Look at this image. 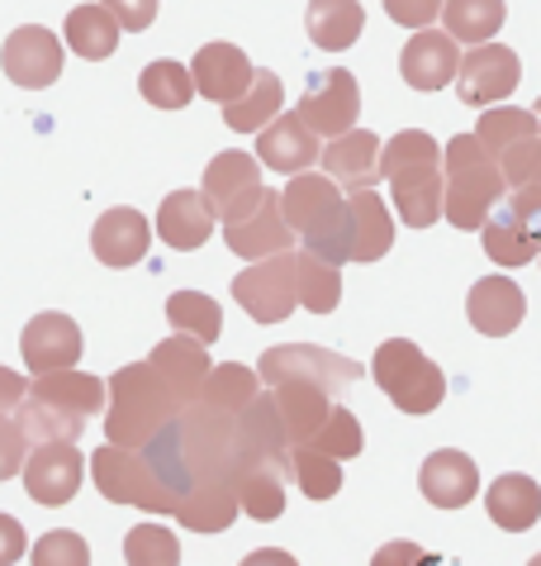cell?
<instances>
[{"instance_id":"ab89813d","label":"cell","mask_w":541,"mask_h":566,"mask_svg":"<svg viewBox=\"0 0 541 566\" xmlns=\"http://www.w3.org/2000/svg\"><path fill=\"white\" fill-rule=\"evenodd\" d=\"M285 476H290L309 500H332L342 491V467L332 458H323V452H314V448H290Z\"/></svg>"},{"instance_id":"52a82bcc","label":"cell","mask_w":541,"mask_h":566,"mask_svg":"<svg viewBox=\"0 0 541 566\" xmlns=\"http://www.w3.org/2000/svg\"><path fill=\"white\" fill-rule=\"evenodd\" d=\"M91 476H95V491H100L109 505H129V510H148V514H177V500L162 481H157V471L148 467L142 452H129V448H95L91 452Z\"/></svg>"},{"instance_id":"ac0fdd59","label":"cell","mask_w":541,"mask_h":566,"mask_svg":"<svg viewBox=\"0 0 541 566\" xmlns=\"http://www.w3.org/2000/svg\"><path fill=\"white\" fill-rule=\"evenodd\" d=\"M400 72L413 91H442L460 76V49L447 29H423V34H413L400 53Z\"/></svg>"},{"instance_id":"816d5d0a","label":"cell","mask_w":541,"mask_h":566,"mask_svg":"<svg viewBox=\"0 0 541 566\" xmlns=\"http://www.w3.org/2000/svg\"><path fill=\"white\" fill-rule=\"evenodd\" d=\"M532 115H537V124H541V101H537V109H532Z\"/></svg>"},{"instance_id":"f6af8a7d","label":"cell","mask_w":541,"mask_h":566,"mask_svg":"<svg viewBox=\"0 0 541 566\" xmlns=\"http://www.w3.org/2000/svg\"><path fill=\"white\" fill-rule=\"evenodd\" d=\"M442 6H447V0H385V14H390L394 24L418 29V34H423V29L442 14Z\"/></svg>"},{"instance_id":"f546056e","label":"cell","mask_w":541,"mask_h":566,"mask_svg":"<svg viewBox=\"0 0 541 566\" xmlns=\"http://www.w3.org/2000/svg\"><path fill=\"white\" fill-rule=\"evenodd\" d=\"M347 210H352V262H380L394 243V214L385 200L375 191H357L347 196Z\"/></svg>"},{"instance_id":"e575fe53","label":"cell","mask_w":541,"mask_h":566,"mask_svg":"<svg viewBox=\"0 0 541 566\" xmlns=\"http://www.w3.org/2000/svg\"><path fill=\"white\" fill-rule=\"evenodd\" d=\"M442 24L456 43H475L485 49L503 29V0H447L442 6Z\"/></svg>"},{"instance_id":"7dc6e473","label":"cell","mask_w":541,"mask_h":566,"mask_svg":"<svg viewBox=\"0 0 541 566\" xmlns=\"http://www.w3.org/2000/svg\"><path fill=\"white\" fill-rule=\"evenodd\" d=\"M100 6L115 14V24L129 29V34H142V29L157 20V0H100Z\"/></svg>"},{"instance_id":"60d3db41","label":"cell","mask_w":541,"mask_h":566,"mask_svg":"<svg viewBox=\"0 0 541 566\" xmlns=\"http://www.w3.org/2000/svg\"><path fill=\"white\" fill-rule=\"evenodd\" d=\"M124 562L129 566H177L181 562V543L171 538V528L162 524H138L124 538Z\"/></svg>"},{"instance_id":"f1b7e54d","label":"cell","mask_w":541,"mask_h":566,"mask_svg":"<svg viewBox=\"0 0 541 566\" xmlns=\"http://www.w3.org/2000/svg\"><path fill=\"white\" fill-rule=\"evenodd\" d=\"M257 400H262V376L252 367H243V361H224V367H214L210 381H204V390H200L204 410H214L224 419H243Z\"/></svg>"},{"instance_id":"9a60e30c","label":"cell","mask_w":541,"mask_h":566,"mask_svg":"<svg viewBox=\"0 0 541 566\" xmlns=\"http://www.w3.org/2000/svg\"><path fill=\"white\" fill-rule=\"evenodd\" d=\"M20 353L29 361L34 376H53V371H72L76 357H82V328L72 324V314H34L24 324V338H20Z\"/></svg>"},{"instance_id":"7bdbcfd3","label":"cell","mask_w":541,"mask_h":566,"mask_svg":"<svg viewBox=\"0 0 541 566\" xmlns=\"http://www.w3.org/2000/svg\"><path fill=\"white\" fill-rule=\"evenodd\" d=\"M34 566H91V547H86L82 533L53 528L34 543Z\"/></svg>"},{"instance_id":"4316f807","label":"cell","mask_w":541,"mask_h":566,"mask_svg":"<svg viewBox=\"0 0 541 566\" xmlns=\"http://www.w3.org/2000/svg\"><path fill=\"white\" fill-rule=\"evenodd\" d=\"M285 481L290 476H285L280 462H243L237 467V505H243V514H252L257 524H276L285 514Z\"/></svg>"},{"instance_id":"c3c4849f","label":"cell","mask_w":541,"mask_h":566,"mask_svg":"<svg viewBox=\"0 0 541 566\" xmlns=\"http://www.w3.org/2000/svg\"><path fill=\"white\" fill-rule=\"evenodd\" d=\"M29 553V538H24V528H20V518H10V514H0V566H14Z\"/></svg>"},{"instance_id":"8992f818","label":"cell","mask_w":541,"mask_h":566,"mask_svg":"<svg viewBox=\"0 0 541 566\" xmlns=\"http://www.w3.org/2000/svg\"><path fill=\"white\" fill-rule=\"evenodd\" d=\"M371 376H375V386L394 400V410H404V415H433L437 405L447 400V376H442L437 361L409 338L380 343L375 361H371Z\"/></svg>"},{"instance_id":"b9f144b4","label":"cell","mask_w":541,"mask_h":566,"mask_svg":"<svg viewBox=\"0 0 541 566\" xmlns=\"http://www.w3.org/2000/svg\"><path fill=\"white\" fill-rule=\"evenodd\" d=\"M314 452H323V458H332V462H347V458H357V452L365 448V438H361V423H357V415L347 410V405H332V415H328V423L318 429V438L309 443Z\"/></svg>"},{"instance_id":"ba28073f","label":"cell","mask_w":541,"mask_h":566,"mask_svg":"<svg viewBox=\"0 0 541 566\" xmlns=\"http://www.w3.org/2000/svg\"><path fill=\"white\" fill-rule=\"evenodd\" d=\"M262 386H318L328 390V396H338V390H347L352 381H361V361L352 357H338L328 348H314V343H280V348H266L262 353Z\"/></svg>"},{"instance_id":"f5cc1de1","label":"cell","mask_w":541,"mask_h":566,"mask_svg":"<svg viewBox=\"0 0 541 566\" xmlns=\"http://www.w3.org/2000/svg\"><path fill=\"white\" fill-rule=\"evenodd\" d=\"M528 566H541V553H537V557H532V562H528Z\"/></svg>"},{"instance_id":"836d02e7","label":"cell","mask_w":541,"mask_h":566,"mask_svg":"<svg viewBox=\"0 0 541 566\" xmlns=\"http://www.w3.org/2000/svg\"><path fill=\"white\" fill-rule=\"evenodd\" d=\"M480 233H485V253H489V262H499V266H522V262L541 258V243L532 239V229L522 224L513 206H499L495 219H489Z\"/></svg>"},{"instance_id":"4fadbf2b","label":"cell","mask_w":541,"mask_h":566,"mask_svg":"<svg viewBox=\"0 0 541 566\" xmlns=\"http://www.w3.org/2000/svg\"><path fill=\"white\" fill-rule=\"evenodd\" d=\"M0 67H6V76L14 86L43 91V86H53L62 76V43H57L53 29L24 24V29H14V34L6 39V49H0Z\"/></svg>"},{"instance_id":"5bb4252c","label":"cell","mask_w":541,"mask_h":566,"mask_svg":"<svg viewBox=\"0 0 541 566\" xmlns=\"http://www.w3.org/2000/svg\"><path fill=\"white\" fill-rule=\"evenodd\" d=\"M266 191L262 186V163L257 157H247V153H219L210 171H204V200H210V210L214 219H237L243 210L257 206V196Z\"/></svg>"},{"instance_id":"ffe728a7","label":"cell","mask_w":541,"mask_h":566,"mask_svg":"<svg viewBox=\"0 0 541 566\" xmlns=\"http://www.w3.org/2000/svg\"><path fill=\"white\" fill-rule=\"evenodd\" d=\"M466 314L485 338H508L522 324V314H528V295H522L513 276H480L470 286Z\"/></svg>"},{"instance_id":"7402d4cb","label":"cell","mask_w":541,"mask_h":566,"mask_svg":"<svg viewBox=\"0 0 541 566\" xmlns=\"http://www.w3.org/2000/svg\"><path fill=\"white\" fill-rule=\"evenodd\" d=\"M152 371L171 386V396L181 405H195L214 367H210V348H204V343L177 334V338H167L152 348Z\"/></svg>"},{"instance_id":"484cf974","label":"cell","mask_w":541,"mask_h":566,"mask_svg":"<svg viewBox=\"0 0 541 566\" xmlns=\"http://www.w3.org/2000/svg\"><path fill=\"white\" fill-rule=\"evenodd\" d=\"M380 153H385V144H380L371 129H352L323 148V167H328L332 181L352 186V196H357V191H371L380 181Z\"/></svg>"},{"instance_id":"83f0119b","label":"cell","mask_w":541,"mask_h":566,"mask_svg":"<svg viewBox=\"0 0 541 566\" xmlns=\"http://www.w3.org/2000/svg\"><path fill=\"white\" fill-rule=\"evenodd\" d=\"M485 510H489V518H495L499 528L528 533L537 518H541V485L532 476H518V471H508V476H499L485 491Z\"/></svg>"},{"instance_id":"8fae6325","label":"cell","mask_w":541,"mask_h":566,"mask_svg":"<svg viewBox=\"0 0 541 566\" xmlns=\"http://www.w3.org/2000/svg\"><path fill=\"white\" fill-rule=\"evenodd\" d=\"M224 243H229V253L247 258V262H266V258L295 253V229L285 224L280 196L262 191L257 206L243 210L237 219H229V224H224Z\"/></svg>"},{"instance_id":"3957f363","label":"cell","mask_w":541,"mask_h":566,"mask_svg":"<svg viewBox=\"0 0 541 566\" xmlns=\"http://www.w3.org/2000/svg\"><path fill=\"white\" fill-rule=\"evenodd\" d=\"M185 405L171 396V386L152 371V361H134L109 376V410H105V443L115 448H148L167 423H177Z\"/></svg>"},{"instance_id":"681fc988","label":"cell","mask_w":541,"mask_h":566,"mask_svg":"<svg viewBox=\"0 0 541 566\" xmlns=\"http://www.w3.org/2000/svg\"><path fill=\"white\" fill-rule=\"evenodd\" d=\"M29 400V381L20 371H10V367H0V419H10V415H20V405Z\"/></svg>"},{"instance_id":"7a4b0ae2","label":"cell","mask_w":541,"mask_h":566,"mask_svg":"<svg viewBox=\"0 0 541 566\" xmlns=\"http://www.w3.org/2000/svg\"><path fill=\"white\" fill-rule=\"evenodd\" d=\"M380 177L394 191V210L409 229H433L442 219V196H447V177H442V148L433 134L400 129L380 153Z\"/></svg>"},{"instance_id":"d590c367","label":"cell","mask_w":541,"mask_h":566,"mask_svg":"<svg viewBox=\"0 0 541 566\" xmlns=\"http://www.w3.org/2000/svg\"><path fill=\"white\" fill-rule=\"evenodd\" d=\"M219 301H210L204 291H177L167 301V319H171V328L177 334H185V338H195V343H219V334H224V319H219Z\"/></svg>"},{"instance_id":"f35d334b","label":"cell","mask_w":541,"mask_h":566,"mask_svg":"<svg viewBox=\"0 0 541 566\" xmlns=\"http://www.w3.org/2000/svg\"><path fill=\"white\" fill-rule=\"evenodd\" d=\"M138 91H142V101L157 105V109H181V105H190V96H195V76H190L181 62L162 57V62H148V67H142Z\"/></svg>"},{"instance_id":"bcb514c9","label":"cell","mask_w":541,"mask_h":566,"mask_svg":"<svg viewBox=\"0 0 541 566\" xmlns=\"http://www.w3.org/2000/svg\"><path fill=\"white\" fill-rule=\"evenodd\" d=\"M371 566H442V557L427 553L418 543H409V538H394L371 557Z\"/></svg>"},{"instance_id":"d4e9b609","label":"cell","mask_w":541,"mask_h":566,"mask_svg":"<svg viewBox=\"0 0 541 566\" xmlns=\"http://www.w3.org/2000/svg\"><path fill=\"white\" fill-rule=\"evenodd\" d=\"M214 233V210L200 191H171L157 210V239L177 253H195L204 248V239Z\"/></svg>"},{"instance_id":"1f68e13d","label":"cell","mask_w":541,"mask_h":566,"mask_svg":"<svg viewBox=\"0 0 541 566\" xmlns=\"http://www.w3.org/2000/svg\"><path fill=\"white\" fill-rule=\"evenodd\" d=\"M280 101H285L280 76L276 72H257L252 76V86H247V96L224 105V124L237 129V134H262L266 124L280 119Z\"/></svg>"},{"instance_id":"5b68a950","label":"cell","mask_w":541,"mask_h":566,"mask_svg":"<svg viewBox=\"0 0 541 566\" xmlns=\"http://www.w3.org/2000/svg\"><path fill=\"white\" fill-rule=\"evenodd\" d=\"M442 171H447V196H442V219L456 229H485L495 210L508 200L503 167L480 148L475 134H456L442 148Z\"/></svg>"},{"instance_id":"d6a6232c","label":"cell","mask_w":541,"mask_h":566,"mask_svg":"<svg viewBox=\"0 0 541 566\" xmlns=\"http://www.w3.org/2000/svg\"><path fill=\"white\" fill-rule=\"evenodd\" d=\"M62 39H67V49L86 62H100L119 49V24L115 14L105 6H76L67 14V29H62Z\"/></svg>"},{"instance_id":"ee69618b","label":"cell","mask_w":541,"mask_h":566,"mask_svg":"<svg viewBox=\"0 0 541 566\" xmlns=\"http://www.w3.org/2000/svg\"><path fill=\"white\" fill-rule=\"evenodd\" d=\"M24 462H29V438L14 419H0V481L10 476H24Z\"/></svg>"},{"instance_id":"9c48e42d","label":"cell","mask_w":541,"mask_h":566,"mask_svg":"<svg viewBox=\"0 0 541 566\" xmlns=\"http://www.w3.org/2000/svg\"><path fill=\"white\" fill-rule=\"evenodd\" d=\"M233 301L243 305L257 324H280L290 319L299 305V286H295V253L252 262L247 272L233 276Z\"/></svg>"},{"instance_id":"8d00e7d4","label":"cell","mask_w":541,"mask_h":566,"mask_svg":"<svg viewBox=\"0 0 541 566\" xmlns=\"http://www.w3.org/2000/svg\"><path fill=\"white\" fill-rule=\"evenodd\" d=\"M295 286H299V305H305L309 314H332L342 301L338 266H328L314 253H295Z\"/></svg>"},{"instance_id":"277c9868","label":"cell","mask_w":541,"mask_h":566,"mask_svg":"<svg viewBox=\"0 0 541 566\" xmlns=\"http://www.w3.org/2000/svg\"><path fill=\"white\" fill-rule=\"evenodd\" d=\"M280 210L295 239H305V253L323 258L328 266L352 262V210L332 177H318V171L290 177V186L280 191Z\"/></svg>"},{"instance_id":"30bf717a","label":"cell","mask_w":541,"mask_h":566,"mask_svg":"<svg viewBox=\"0 0 541 566\" xmlns=\"http://www.w3.org/2000/svg\"><path fill=\"white\" fill-rule=\"evenodd\" d=\"M295 115L309 124L314 138H318V134H323V138L352 134V129H357V115H361V86H357V76L347 72V67L318 72Z\"/></svg>"},{"instance_id":"44dd1931","label":"cell","mask_w":541,"mask_h":566,"mask_svg":"<svg viewBox=\"0 0 541 566\" xmlns=\"http://www.w3.org/2000/svg\"><path fill=\"white\" fill-rule=\"evenodd\" d=\"M418 491H423L427 505H437V510H460V505H470V500H475V491H480V467H475L466 452L442 448V452H433V458L423 462Z\"/></svg>"},{"instance_id":"603a6c76","label":"cell","mask_w":541,"mask_h":566,"mask_svg":"<svg viewBox=\"0 0 541 566\" xmlns=\"http://www.w3.org/2000/svg\"><path fill=\"white\" fill-rule=\"evenodd\" d=\"M148 243H152L148 219H142L138 210H129V206L105 210L100 219H95V229H91V248H95V258H100L105 266H134V262H142V258H148Z\"/></svg>"},{"instance_id":"2e32d148","label":"cell","mask_w":541,"mask_h":566,"mask_svg":"<svg viewBox=\"0 0 541 566\" xmlns=\"http://www.w3.org/2000/svg\"><path fill=\"white\" fill-rule=\"evenodd\" d=\"M518 76H522L518 53L503 49V43H485V49H470L460 57V76H456L460 86L456 91L466 105H495L518 86Z\"/></svg>"},{"instance_id":"cb8c5ba5","label":"cell","mask_w":541,"mask_h":566,"mask_svg":"<svg viewBox=\"0 0 541 566\" xmlns=\"http://www.w3.org/2000/svg\"><path fill=\"white\" fill-rule=\"evenodd\" d=\"M270 405H276V415H280L285 443H290V448H309L318 438V429L328 423V415H332V405H338V400H332L328 390H318V386L290 381V386L270 390Z\"/></svg>"},{"instance_id":"7c38bea8","label":"cell","mask_w":541,"mask_h":566,"mask_svg":"<svg viewBox=\"0 0 541 566\" xmlns=\"http://www.w3.org/2000/svg\"><path fill=\"white\" fill-rule=\"evenodd\" d=\"M86 467L91 462L76 452V443H39L24 462V491L34 505L62 510V505H72L76 491H82Z\"/></svg>"},{"instance_id":"f907efd6","label":"cell","mask_w":541,"mask_h":566,"mask_svg":"<svg viewBox=\"0 0 541 566\" xmlns=\"http://www.w3.org/2000/svg\"><path fill=\"white\" fill-rule=\"evenodd\" d=\"M237 566H299L290 553H280V547H262V553H252V557H243Z\"/></svg>"},{"instance_id":"e0dca14e","label":"cell","mask_w":541,"mask_h":566,"mask_svg":"<svg viewBox=\"0 0 541 566\" xmlns=\"http://www.w3.org/2000/svg\"><path fill=\"white\" fill-rule=\"evenodd\" d=\"M190 76H195V91L204 101L233 105V101L247 96L257 67H252L247 53L233 49V43H204V49L195 53V62H190Z\"/></svg>"},{"instance_id":"4dcf8cb0","label":"cell","mask_w":541,"mask_h":566,"mask_svg":"<svg viewBox=\"0 0 541 566\" xmlns=\"http://www.w3.org/2000/svg\"><path fill=\"white\" fill-rule=\"evenodd\" d=\"M305 29H309V39L323 53H342V49H352V43L361 39L365 10H361V0H309Z\"/></svg>"},{"instance_id":"d6986e66","label":"cell","mask_w":541,"mask_h":566,"mask_svg":"<svg viewBox=\"0 0 541 566\" xmlns=\"http://www.w3.org/2000/svg\"><path fill=\"white\" fill-rule=\"evenodd\" d=\"M257 163L280 171V177H305L314 163H323V153H318V138L309 134V124L290 109V115H280L257 134Z\"/></svg>"},{"instance_id":"6da1fadb","label":"cell","mask_w":541,"mask_h":566,"mask_svg":"<svg viewBox=\"0 0 541 566\" xmlns=\"http://www.w3.org/2000/svg\"><path fill=\"white\" fill-rule=\"evenodd\" d=\"M109 386L100 376L86 371H53V376H34L29 381V400L20 405L14 423L24 429L29 443H76L82 429L105 410Z\"/></svg>"},{"instance_id":"74e56055","label":"cell","mask_w":541,"mask_h":566,"mask_svg":"<svg viewBox=\"0 0 541 566\" xmlns=\"http://www.w3.org/2000/svg\"><path fill=\"white\" fill-rule=\"evenodd\" d=\"M537 134H541V124H537L532 109H485L480 124H475V138H480V148L495 157V163L513 144H522V138H537Z\"/></svg>"}]
</instances>
